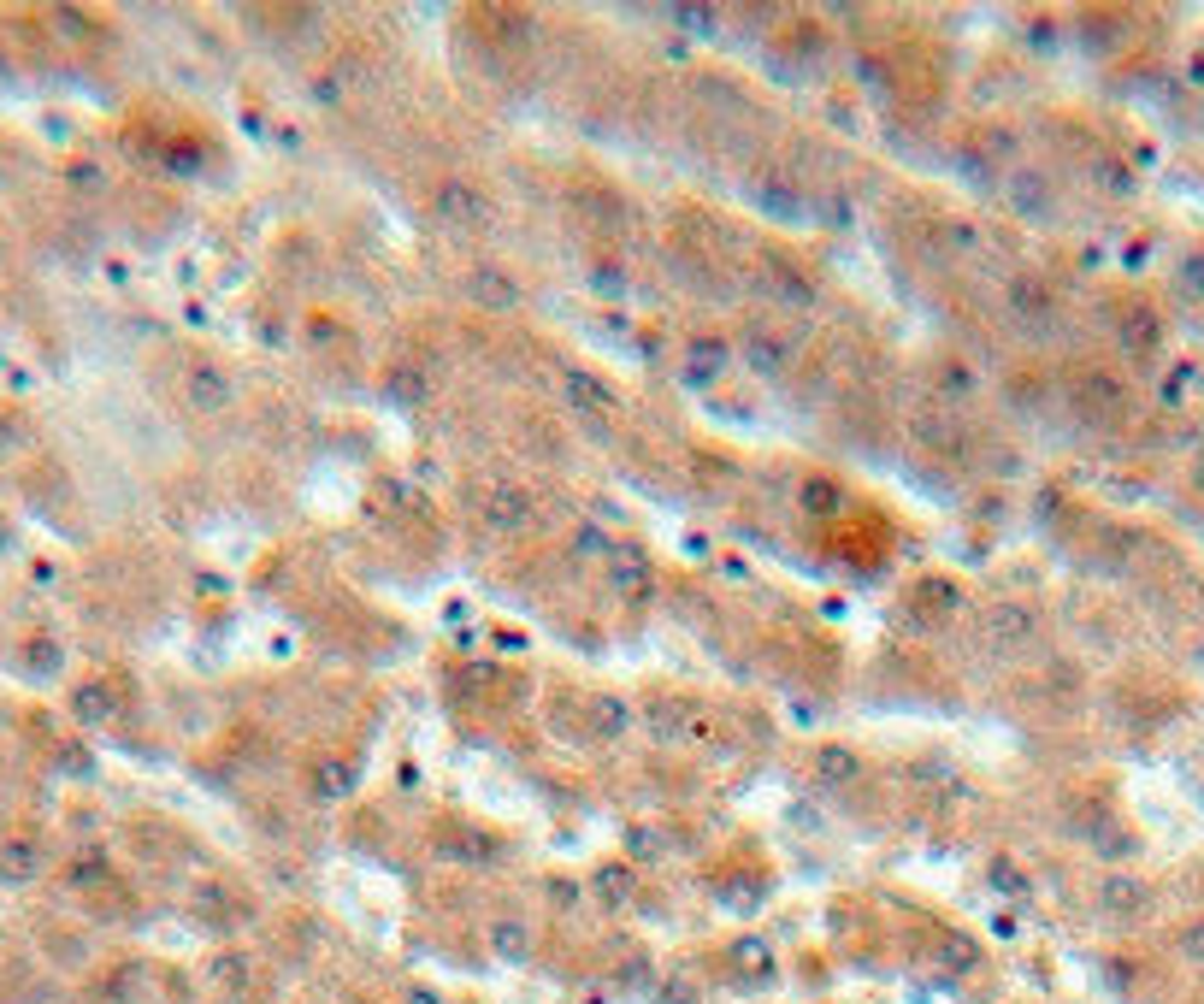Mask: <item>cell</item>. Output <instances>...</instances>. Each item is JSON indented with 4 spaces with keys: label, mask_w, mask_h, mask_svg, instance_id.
I'll return each instance as SVG.
<instances>
[{
    "label": "cell",
    "mask_w": 1204,
    "mask_h": 1004,
    "mask_svg": "<svg viewBox=\"0 0 1204 1004\" xmlns=\"http://www.w3.org/2000/svg\"><path fill=\"white\" fill-rule=\"evenodd\" d=\"M809 509H815V515H826V509H832V490H826V485H809Z\"/></svg>",
    "instance_id": "e0dca14e"
},
{
    "label": "cell",
    "mask_w": 1204,
    "mask_h": 1004,
    "mask_svg": "<svg viewBox=\"0 0 1204 1004\" xmlns=\"http://www.w3.org/2000/svg\"><path fill=\"white\" fill-rule=\"evenodd\" d=\"M626 727H632V709H626L620 697H603V703H596V732H603V739H626Z\"/></svg>",
    "instance_id": "30bf717a"
},
{
    "label": "cell",
    "mask_w": 1204,
    "mask_h": 1004,
    "mask_svg": "<svg viewBox=\"0 0 1204 1004\" xmlns=\"http://www.w3.org/2000/svg\"><path fill=\"white\" fill-rule=\"evenodd\" d=\"M496 951H502V957H514V963L526 957V934H519L514 922H508V928H496Z\"/></svg>",
    "instance_id": "9a60e30c"
},
{
    "label": "cell",
    "mask_w": 1204,
    "mask_h": 1004,
    "mask_svg": "<svg viewBox=\"0 0 1204 1004\" xmlns=\"http://www.w3.org/2000/svg\"><path fill=\"white\" fill-rule=\"evenodd\" d=\"M596 899H603V904H626V899H632V868H603V874H596Z\"/></svg>",
    "instance_id": "8fae6325"
},
{
    "label": "cell",
    "mask_w": 1204,
    "mask_h": 1004,
    "mask_svg": "<svg viewBox=\"0 0 1204 1004\" xmlns=\"http://www.w3.org/2000/svg\"><path fill=\"white\" fill-rule=\"evenodd\" d=\"M980 632H986V644L992 650H1010V644H1022L1033 632V615L1028 609H1016V603H992L986 615H980Z\"/></svg>",
    "instance_id": "5b68a950"
},
{
    "label": "cell",
    "mask_w": 1204,
    "mask_h": 1004,
    "mask_svg": "<svg viewBox=\"0 0 1204 1004\" xmlns=\"http://www.w3.org/2000/svg\"><path fill=\"white\" fill-rule=\"evenodd\" d=\"M561 408H567V414L596 419V414H609V408H615V390H609L603 379H590V373H579V367H573V373H561Z\"/></svg>",
    "instance_id": "3957f363"
},
{
    "label": "cell",
    "mask_w": 1204,
    "mask_h": 1004,
    "mask_svg": "<svg viewBox=\"0 0 1204 1004\" xmlns=\"http://www.w3.org/2000/svg\"><path fill=\"white\" fill-rule=\"evenodd\" d=\"M189 402H195L202 414L225 408V402H231V379H225V373H213V367H202V373L189 379Z\"/></svg>",
    "instance_id": "ba28073f"
},
{
    "label": "cell",
    "mask_w": 1204,
    "mask_h": 1004,
    "mask_svg": "<svg viewBox=\"0 0 1204 1004\" xmlns=\"http://www.w3.org/2000/svg\"><path fill=\"white\" fill-rule=\"evenodd\" d=\"M661 999H667V1004H697V999H691V987H686V981H667V993H661Z\"/></svg>",
    "instance_id": "ac0fdd59"
},
{
    "label": "cell",
    "mask_w": 1204,
    "mask_h": 1004,
    "mask_svg": "<svg viewBox=\"0 0 1204 1004\" xmlns=\"http://www.w3.org/2000/svg\"><path fill=\"white\" fill-rule=\"evenodd\" d=\"M603 580L615 597H644L650 591V550H638V544H615L609 561H603Z\"/></svg>",
    "instance_id": "6da1fadb"
},
{
    "label": "cell",
    "mask_w": 1204,
    "mask_h": 1004,
    "mask_svg": "<svg viewBox=\"0 0 1204 1004\" xmlns=\"http://www.w3.org/2000/svg\"><path fill=\"white\" fill-rule=\"evenodd\" d=\"M726 355H732V349H726L721 337H703V343H691V367H686V373H691L697 384L721 379V373H726Z\"/></svg>",
    "instance_id": "52a82bcc"
},
{
    "label": "cell",
    "mask_w": 1204,
    "mask_h": 1004,
    "mask_svg": "<svg viewBox=\"0 0 1204 1004\" xmlns=\"http://www.w3.org/2000/svg\"><path fill=\"white\" fill-rule=\"evenodd\" d=\"M992 886H998V893H1016V886H1022V880H1016V868H992Z\"/></svg>",
    "instance_id": "2e32d148"
},
{
    "label": "cell",
    "mask_w": 1204,
    "mask_h": 1004,
    "mask_svg": "<svg viewBox=\"0 0 1204 1004\" xmlns=\"http://www.w3.org/2000/svg\"><path fill=\"white\" fill-rule=\"evenodd\" d=\"M348 786H354V768H348L343 757H325L319 768H313V792H325V797H348Z\"/></svg>",
    "instance_id": "9c48e42d"
},
{
    "label": "cell",
    "mask_w": 1204,
    "mask_h": 1004,
    "mask_svg": "<svg viewBox=\"0 0 1204 1004\" xmlns=\"http://www.w3.org/2000/svg\"><path fill=\"white\" fill-rule=\"evenodd\" d=\"M408 1004H444V999H437V993H425V987H413V993H408Z\"/></svg>",
    "instance_id": "d6986e66"
},
{
    "label": "cell",
    "mask_w": 1204,
    "mask_h": 1004,
    "mask_svg": "<svg viewBox=\"0 0 1204 1004\" xmlns=\"http://www.w3.org/2000/svg\"><path fill=\"white\" fill-rule=\"evenodd\" d=\"M679 721H686V703H655V709H650V732H655V739H673Z\"/></svg>",
    "instance_id": "5bb4252c"
},
{
    "label": "cell",
    "mask_w": 1204,
    "mask_h": 1004,
    "mask_svg": "<svg viewBox=\"0 0 1204 1004\" xmlns=\"http://www.w3.org/2000/svg\"><path fill=\"white\" fill-rule=\"evenodd\" d=\"M467 296H473L479 308L508 313V308L519 302V284H514L508 273H502V266H473V273H467Z\"/></svg>",
    "instance_id": "277c9868"
},
{
    "label": "cell",
    "mask_w": 1204,
    "mask_h": 1004,
    "mask_svg": "<svg viewBox=\"0 0 1204 1004\" xmlns=\"http://www.w3.org/2000/svg\"><path fill=\"white\" fill-rule=\"evenodd\" d=\"M815 768H821V780H857V774H862V762L851 757V751H821Z\"/></svg>",
    "instance_id": "4fadbf2b"
},
{
    "label": "cell",
    "mask_w": 1204,
    "mask_h": 1004,
    "mask_svg": "<svg viewBox=\"0 0 1204 1004\" xmlns=\"http://www.w3.org/2000/svg\"><path fill=\"white\" fill-rule=\"evenodd\" d=\"M744 367L750 373H761V379H780L786 367H792V343H780L774 331H744Z\"/></svg>",
    "instance_id": "8992f818"
},
{
    "label": "cell",
    "mask_w": 1204,
    "mask_h": 1004,
    "mask_svg": "<svg viewBox=\"0 0 1204 1004\" xmlns=\"http://www.w3.org/2000/svg\"><path fill=\"white\" fill-rule=\"evenodd\" d=\"M526 520V496L519 490H496L490 496V526H519Z\"/></svg>",
    "instance_id": "7c38bea8"
},
{
    "label": "cell",
    "mask_w": 1204,
    "mask_h": 1004,
    "mask_svg": "<svg viewBox=\"0 0 1204 1004\" xmlns=\"http://www.w3.org/2000/svg\"><path fill=\"white\" fill-rule=\"evenodd\" d=\"M437 219L455 225V231H479V225H490V202H484L473 183H461V177H455V183L437 189Z\"/></svg>",
    "instance_id": "7a4b0ae2"
}]
</instances>
